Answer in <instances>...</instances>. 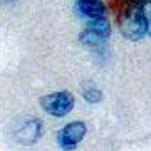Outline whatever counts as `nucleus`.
I'll return each mask as SVG.
<instances>
[{
	"mask_svg": "<svg viewBox=\"0 0 151 151\" xmlns=\"http://www.w3.org/2000/svg\"><path fill=\"white\" fill-rule=\"evenodd\" d=\"M39 103H40V108L47 114L54 116V118H64L72 111L76 99L72 92L69 91H57L42 96Z\"/></svg>",
	"mask_w": 151,
	"mask_h": 151,
	"instance_id": "obj_2",
	"label": "nucleus"
},
{
	"mask_svg": "<svg viewBox=\"0 0 151 151\" xmlns=\"http://www.w3.org/2000/svg\"><path fill=\"white\" fill-rule=\"evenodd\" d=\"M82 97H84V101L89 104H97L103 101V92L99 87H96L92 82H86L84 86H82Z\"/></svg>",
	"mask_w": 151,
	"mask_h": 151,
	"instance_id": "obj_8",
	"label": "nucleus"
},
{
	"mask_svg": "<svg viewBox=\"0 0 151 151\" xmlns=\"http://www.w3.org/2000/svg\"><path fill=\"white\" fill-rule=\"evenodd\" d=\"M86 29L94 32L96 35L103 37L108 40L111 35V24H109L108 17H101V19H92V20H86Z\"/></svg>",
	"mask_w": 151,
	"mask_h": 151,
	"instance_id": "obj_6",
	"label": "nucleus"
},
{
	"mask_svg": "<svg viewBox=\"0 0 151 151\" xmlns=\"http://www.w3.org/2000/svg\"><path fill=\"white\" fill-rule=\"evenodd\" d=\"M42 133V123L35 118L27 119L20 129L15 131V139L20 145H34Z\"/></svg>",
	"mask_w": 151,
	"mask_h": 151,
	"instance_id": "obj_5",
	"label": "nucleus"
},
{
	"mask_svg": "<svg viewBox=\"0 0 151 151\" xmlns=\"http://www.w3.org/2000/svg\"><path fill=\"white\" fill-rule=\"evenodd\" d=\"M86 133L87 126L84 121H70V123L64 124L62 128H59L57 134H55V141H57L60 150L72 151L81 145Z\"/></svg>",
	"mask_w": 151,
	"mask_h": 151,
	"instance_id": "obj_3",
	"label": "nucleus"
},
{
	"mask_svg": "<svg viewBox=\"0 0 151 151\" xmlns=\"http://www.w3.org/2000/svg\"><path fill=\"white\" fill-rule=\"evenodd\" d=\"M74 10L84 20H92V19L106 17L108 7L104 5L103 0H76Z\"/></svg>",
	"mask_w": 151,
	"mask_h": 151,
	"instance_id": "obj_4",
	"label": "nucleus"
},
{
	"mask_svg": "<svg viewBox=\"0 0 151 151\" xmlns=\"http://www.w3.org/2000/svg\"><path fill=\"white\" fill-rule=\"evenodd\" d=\"M143 14H145L146 24H148V34L151 35V0H139Z\"/></svg>",
	"mask_w": 151,
	"mask_h": 151,
	"instance_id": "obj_9",
	"label": "nucleus"
},
{
	"mask_svg": "<svg viewBox=\"0 0 151 151\" xmlns=\"http://www.w3.org/2000/svg\"><path fill=\"white\" fill-rule=\"evenodd\" d=\"M116 20L119 32L126 40L138 42L148 34V24L139 0H118Z\"/></svg>",
	"mask_w": 151,
	"mask_h": 151,
	"instance_id": "obj_1",
	"label": "nucleus"
},
{
	"mask_svg": "<svg viewBox=\"0 0 151 151\" xmlns=\"http://www.w3.org/2000/svg\"><path fill=\"white\" fill-rule=\"evenodd\" d=\"M2 2H12V0H2Z\"/></svg>",
	"mask_w": 151,
	"mask_h": 151,
	"instance_id": "obj_10",
	"label": "nucleus"
},
{
	"mask_svg": "<svg viewBox=\"0 0 151 151\" xmlns=\"http://www.w3.org/2000/svg\"><path fill=\"white\" fill-rule=\"evenodd\" d=\"M79 42L82 44V45H86V47L92 49V50H101V49H104V45H106V39L99 37V35H96L94 32H91V30H87V29H84L81 34H79Z\"/></svg>",
	"mask_w": 151,
	"mask_h": 151,
	"instance_id": "obj_7",
	"label": "nucleus"
}]
</instances>
